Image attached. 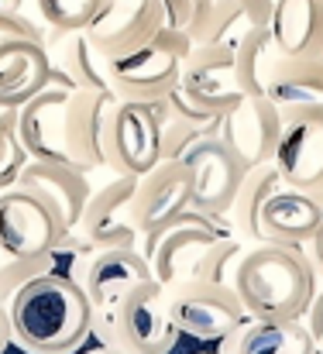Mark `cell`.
<instances>
[{
	"label": "cell",
	"mask_w": 323,
	"mask_h": 354,
	"mask_svg": "<svg viewBox=\"0 0 323 354\" xmlns=\"http://www.w3.org/2000/svg\"><path fill=\"white\" fill-rule=\"evenodd\" d=\"M320 237H313V258L303 244L255 241L244 248L230 272V289L241 299L244 317L289 320L303 317L310 296L320 289Z\"/></svg>",
	"instance_id": "1"
},
{
	"label": "cell",
	"mask_w": 323,
	"mask_h": 354,
	"mask_svg": "<svg viewBox=\"0 0 323 354\" xmlns=\"http://www.w3.org/2000/svg\"><path fill=\"white\" fill-rule=\"evenodd\" d=\"M10 337L24 354H76L90 341V303L62 272H38L10 292Z\"/></svg>",
	"instance_id": "2"
},
{
	"label": "cell",
	"mask_w": 323,
	"mask_h": 354,
	"mask_svg": "<svg viewBox=\"0 0 323 354\" xmlns=\"http://www.w3.org/2000/svg\"><path fill=\"white\" fill-rule=\"evenodd\" d=\"M190 38L179 28H158L145 45L107 59V83L120 100H158L179 83Z\"/></svg>",
	"instance_id": "3"
},
{
	"label": "cell",
	"mask_w": 323,
	"mask_h": 354,
	"mask_svg": "<svg viewBox=\"0 0 323 354\" xmlns=\"http://www.w3.org/2000/svg\"><path fill=\"white\" fill-rule=\"evenodd\" d=\"M220 234H230L227 224L220 217H207V214H196V210H183L179 217H172L165 227H158L155 234L141 237L145 241V258H148V268H151V279L162 286V289H172L179 282H190L196 279V268L200 261L207 258L210 244Z\"/></svg>",
	"instance_id": "4"
},
{
	"label": "cell",
	"mask_w": 323,
	"mask_h": 354,
	"mask_svg": "<svg viewBox=\"0 0 323 354\" xmlns=\"http://www.w3.org/2000/svg\"><path fill=\"white\" fill-rule=\"evenodd\" d=\"M151 279L148 258L138 248H97L83 268L73 275V282L83 289L86 303H90V337H97V344L110 348V330H113V306L120 303V296L127 289H134L138 282Z\"/></svg>",
	"instance_id": "5"
},
{
	"label": "cell",
	"mask_w": 323,
	"mask_h": 354,
	"mask_svg": "<svg viewBox=\"0 0 323 354\" xmlns=\"http://www.w3.org/2000/svg\"><path fill=\"white\" fill-rule=\"evenodd\" d=\"M162 158V114L158 100L113 104L104 131V165L117 176H145Z\"/></svg>",
	"instance_id": "6"
},
{
	"label": "cell",
	"mask_w": 323,
	"mask_h": 354,
	"mask_svg": "<svg viewBox=\"0 0 323 354\" xmlns=\"http://www.w3.org/2000/svg\"><path fill=\"white\" fill-rule=\"evenodd\" d=\"M179 344V330L165 310V289L155 279L138 282L113 306L110 348L127 354H169Z\"/></svg>",
	"instance_id": "7"
},
{
	"label": "cell",
	"mask_w": 323,
	"mask_h": 354,
	"mask_svg": "<svg viewBox=\"0 0 323 354\" xmlns=\"http://www.w3.org/2000/svg\"><path fill=\"white\" fill-rule=\"evenodd\" d=\"M165 310L172 327L196 341H220L244 320L237 292L227 282H203V279H190L165 289Z\"/></svg>",
	"instance_id": "8"
},
{
	"label": "cell",
	"mask_w": 323,
	"mask_h": 354,
	"mask_svg": "<svg viewBox=\"0 0 323 354\" xmlns=\"http://www.w3.org/2000/svg\"><path fill=\"white\" fill-rule=\"evenodd\" d=\"M69 234L52 207L24 186L0 189V254L7 258H41Z\"/></svg>",
	"instance_id": "9"
},
{
	"label": "cell",
	"mask_w": 323,
	"mask_h": 354,
	"mask_svg": "<svg viewBox=\"0 0 323 354\" xmlns=\"http://www.w3.org/2000/svg\"><path fill=\"white\" fill-rule=\"evenodd\" d=\"M179 158L190 172V210L223 221V214H227L248 165L216 134H203Z\"/></svg>",
	"instance_id": "10"
},
{
	"label": "cell",
	"mask_w": 323,
	"mask_h": 354,
	"mask_svg": "<svg viewBox=\"0 0 323 354\" xmlns=\"http://www.w3.org/2000/svg\"><path fill=\"white\" fill-rule=\"evenodd\" d=\"M282 186L320 193L323 183V107L282 118L272 158Z\"/></svg>",
	"instance_id": "11"
},
{
	"label": "cell",
	"mask_w": 323,
	"mask_h": 354,
	"mask_svg": "<svg viewBox=\"0 0 323 354\" xmlns=\"http://www.w3.org/2000/svg\"><path fill=\"white\" fill-rule=\"evenodd\" d=\"M186 207H190V172L183 158H158L145 176L134 179L131 221L138 227V241L165 227Z\"/></svg>",
	"instance_id": "12"
},
{
	"label": "cell",
	"mask_w": 323,
	"mask_h": 354,
	"mask_svg": "<svg viewBox=\"0 0 323 354\" xmlns=\"http://www.w3.org/2000/svg\"><path fill=\"white\" fill-rule=\"evenodd\" d=\"M176 90L193 107L216 114V118L227 107H234L244 93H241L237 76H234L230 45H190V52L183 59V69H179Z\"/></svg>",
	"instance_id": "13"
},
{
	"label": "cell",
	"mask_w": 323,
	"mask_h": 354,
	"mask_svg": "<svg viewBox=\"0 0 323 354\" xmlns=\"http://www.w3.org/2000/svg\"><path fill=\"white\" fill-rule=\"evenodd\" d=\"M117 104L113 90H73L62 107V151L66 162L93 172L104 165V131Z\"/></svg>",
	"instance_id": "14"
},
{
	"label": "cell",
	"mask_w": 323,
	"mask_h": 354,
	"mask_svg": "<svg viewBox=\"0 0 323 354\" xmlns=\"http://www.w3.org/2000/svg\"><path fill=\"white\" fill-rule=\"evenodd\" d=\"M162 24H165V14L158 0H100L93 21L83 31L90 45L104 59H110V55L145 45Z\"/></svg>",
	"instance_id": "15"
},
{
	"label": "cell",
	"mask_w": 323,
	"mask_h": 354,
	"mask_svg": "<svg viewBox=\"0 0 323 354\" xmlns=\"http://www.w3.org/2000/svg\"><path fill=\"white\" fill-rule=\"evenodd\" d=\"M282 118L261 93H244L234 107H227L216 120V138L251 169L258 162L272 158L275 138H279Z\"/></svg>",
	"instance_id": "16"
},
{
	"label": "cell",
	"mask_w": 323,
	"mask_h": 354,
	"mask_svg": "<svg viewBox=\"0 0 323 354\" xmlns=\"http://www.w3.org/2000/svg\"><path fill=\"white\" fill-rule=\"evenodd\" d=\"M73 86L52 73V80L17 107V118H14V131H17V141L21 148L28 151V158H41V162H66V151H62V107L69 100Z\"/></svg>",
	"instance_id": "17"
},
{
	"label": "cell",
	"mask_w": 323,
	"mask_h": 354,
	"mask_svg": "<svg viewBox=\"0 0 323 354\" xmlns=\"http://www.w3.org/2000/svg\"><path fill=\"white\" fill-rule=\"evenodd\" d=\"M134 179L138 176H113L100 189H93L73 231L83 234L93 248H134L138 244V227L131 221Z\"/></svg>",
	"instance_id": "18"
},
{
	"label": "cell",
	"mask_w": 323,
	"mask_h": 354,
	"mask_svg": "<svg viewBox=\"0 0 323 354\" xmlns=\"http://www.w3.org/2000/svg\"><path fill=\"white\" fill-rule=\"evenodd\" d=\"M17 186L31 189L35 196H41L52 214L66 224V231L76 227L93 186H90V172L69 165V162H41V158H28L24 169L17 172Z\"/></svg>",
	"instance_id": "19"
},
{
	"label": "cell",
	"mask_w": 323,
	"mask_h": 354,
	"mask_svg": "<svg viewBox=\"0 0 323 354\" xmlns=\"http://www.w3.org/2000/svg\"><path fill=\"white\" fill-rule=\"evenodd\" d=\"M323 227L320 193L279 186L258 210V241L272 244H306Z\"/></svg>",
	"instance_id": "20"
},
{
	"label": "cell",
	"mask_w": 323,
	"mask_h": 354,
	"mask_svg": "<svg viewBox=\"0 0 323 354\" xmlns=\"http://www.w3.org/2000/svg\"><path fill=\"white\" fill-rule=\"evenodd\" d=\"M52 80V55L45 38H3L0 41V107L17 111Z\"/></svg>",
	"instance_id": "21"
},
{
	"label": "cell",
	"mask_w": 323,
	"mask_h": 354,
	"mask_svg": "<svg viewBox=\"0 0 323 354\" xmlns=\"http://www.w3.org/2000/svg\"><path fill=\"white\" fill-rule=\"evenodd\" d=\"M261 97L272 100L279 118H289V114H299L310 107H323L320 55H275Z\"/></svg>",
	"instance_id": "22"
},
{
	"label": "cell",
	"mask_w": 323,
	"mask_h": 354,
	"mask_svg": "<svg viewBox=\"0 0 323 354\" xmlns=\"http://www.w3.org/2000/svg\"><path fill=\"white\" fill-rule=\"evenodd\" d=\"M220 354H320L299 317L289 320H255L244 317L227 337H220Z\"/></svg>",
	"instance_id": "23"
},
{
	"label": "cell",
	"mask_w": 323,
	"mask_h": 354,
	"mask_svg": "<svg viewBox=\"0 0 323 354\" xmlns=\"http://www.w3.org/2000/svg\"><path fill=\"white\" fill-rule=\"evenodd\" d=\"M265 28L279 55H320L323 0H272Z\"/></svg>",
	"instance_id": "24"
},
{
	"label": "cell",
	"mask_w": 323,
	"mask_h": 354,
	"mask_svg": "<svg viewBox=\"0 0 323 354\" xmlns=\"http://www.w3.org/2000/svg\"><path fill=\"white\" fill-rule=\"evenodd\" d=\"M279 186H282V179H279L272 162H258V165L244 169V176L237 183V193H234V200L223 214L227 231L244 244H255L258 241V210Z\"/></svg>",
	"instance_id": "25"
},
{
	"label": "cell",
	"mask_w": 323,
	"mask_h": 354,
	"mask_svg": "<svg viewBox=\"0 0 323 354\" xmlns=\"http://www.w3.org/2000/svg\"><path fill=\"white\" fill-rule=\"evenodd\" d=\"M52 73H59L73 90H110L107 59L90 45L86 31H62L59 35V52H55Z\"/></svg>",
	"instance_id": "26"
},
{
	"label": "cell",
	"mask_w": 323,
	"mask_h": 354,
	"mask_svg": "<svg viewBox=\"0 0 323 354\" xmlns=\"http://www.w3.org/2000/svg\"><path fill=\"white\" fill-rule=\"evenodd\" d=\"M275 45H272V35L265 24H248L234 45H230V62H234V76H237V86L241 93H265V80H268V69L275 62Z\"/></svg>",
	"instance_id": "27"
},
{
	"label": "cell",
	"mask_w": 323,
	"mask_h": 354,
	"mask_svg": "<svg viewBox=\"0 0 323 354\" xmlns=\"http://www.w3.org/2000/svg\"><path fill=\"white\" fill-rule=\"evenodd\" d=\"M248 28L241 0H207L196 17L186 24L190 45H234V38Z\"/></svg>",
	"instance_id": "28"
},
{
	"label": "cell",
	"mask_w": 323,
	"mask_h": 354,
	"mask_svg": "<svg viewBox=\"0 0 323 354\" xmlns=\"http://www.w3.org/2000/svg\"><path fill=\"white\" fill-rule=\"evenodd\" d=\"M35 3H38L41 21L55 35H62V31H83L93 21L97 7H100V0H35Z\"/></svg>",
	"instance_id": "29"
},
{
	"label": "cell",
	"mask_w": 323,
	"mask_h": 354,
	"mask_svg": "<svg viewBox=\"0 0 323 354\" xmlns=\"http://www.w3.org/2000/svg\"><path fill=\"white\" fill-rule=\"evenodd\" d=\"M14 118H17V111H3L0 107V189L14 186L17 172L28 162V151L21 148L17 131H14Z\"/></svg>",
	"instance_id": "30"
},
{
	"label": "cell",
	"mask_w": 323,
	"mask_h": 354,
	"mask_svg": "<svg viewBox=\"0 0 323 354\" xmlns=\"http://www.w3.org/2000/svg\"><path fill=\"white\" fill-rule=\"evenodd\" d=\"M38 272H52V254H41V258H10L7 265H0V296H10L17 286H24Z\"/></svg>",
	"instance_id": "31"
},
{
	"label": "cell",
	"mask_w": 323,
	"mask_h": 354,
	"mask_svg": "<svg viewBox=\"0 0 323 354\" xmlns=\"http://www.w3.org/2000/svg\"><path fill=\"white\" fill-rule=\"evenodd\" d=\"M3 38H41V31L21 10H0V41Z\"/></svg>",
	"instance_id": "32"
},
{
	"label": "cell",
	"mask_w": 323,
	"mask_h": 354,
	"mask_svg": "<svg viewBox=\"0 0 323 354\" xmlns=\"http://www.w3.org/2000/svg\"><path fill=\"white\" fill-rule=\"evenodd\" d=\"M14 344V337H10V317H7V306L0 303V354L7 351Z\"/></svg>",
	"instance_id": "33"
},
{
	"label": "cell",
	"mask_w": 323,
	"mask_h": 354,
	"mask_svg": "<svg viewBox=\"0 0 323 354\" xmlns=\"http://www.w3.org/2000/svg\"><path fill=\"white\" fill-rule=\"evenodd\" d=\"M83 354H127V351H120V348H107V344H97V348H90V351H83Z\"/></svg>",
	"instance_id": "34"
},
{
	"label": "cell",
	"mask_w": 323,
	"mask_h": 354,
	"mask_svg": "<svg viewBox=\"0 0 323 354\" xmlns=\"http://www.w3.org/2000/svg\"><path fill=\"white\" fill-rule=\"evenodd\" d=\"M0 10H21V0H0Z\"/></svg>",
	"instance_id": "35"
},
{
	"label": "cell",
	"mask_w": 323,
	"mask_h": 354,
	"mask_svg": "<svg viewBox=\"0 0 323 354\" xmlns=\"http://www.w3.org/2000/svg\"><path fill=\"white\" fill-rule=\"evenodd\" d=\"M200 354H220V351H200Z\"/></svg>",
	"instance_id": "36"
}]
</instances>
